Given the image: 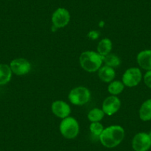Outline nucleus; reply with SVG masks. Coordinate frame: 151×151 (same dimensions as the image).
Masks as SVG:
<instances>
[{
    "mask_svg": "<svg viewBox=\"0 0 151 151\" xmlns=\"http://www.w3.org/2000/svg\"><path fill=\"white\" fill-rule=\"evenodd\" d=\"M125 132L119 125H111L104 129L99 136L100 142L107 148H113L121 144L124 138Z\"/></svg>",
    "mask_w": 151,
    "mask_h": 151,
    "instance_id": "obj_1",
    "label": "nucleus"
},
{
    "mask_svg": "<svg viewBox=\"0 0 151 151\" xmlns=\"http://www.w3.org/2000/svg\"><path fill=\"white\" fill-rule=\"evenodd\" d=\"M102 63V56H100L97 52L93 50L82 52L79 56L80 66L87 72H96L101 68Z\"/></svg>",
    "mask_w": 151,
    "mask_h": 151,
    "instance_id": "obj_2",
    "label": "nucleus"
},
{
    "mask_svg": "<svg viewBox=\"0 0 151 151\" xmlns=\"http://www.w3.org/2000/svg\"><path fill=\"white\" fill-rule=\"evenodd\" d=\"M59 130L65 139H75L79 133V124L75 118L68 116L62 120L59 125Z\"/></svg>",
    "mask_w": 151,
    "mask_h": 151,
    "instance_id": "obj_3",
    "label": "nucleus"
},
{
    "mask_svg": "<svg viewBox=\"0 0 151 151\" xmlns=\"http://www.w3.org/2000/svg\"><path fill=\"white\" fill-rule=\"evenodd\" d=\"M91 94L89 90L83 86L76 87L70 91L68 99L74 105L82 106L87 104L91 99Z\"/></svg>",
    "mask_w": 151,
    "mask_h": 151,
    "instance_id": "obj_4",
    "label": "nucleus"
},
{
    "mask_svg": "<svg viewBox=\"0 0 151 151\" xmlns=\"http://www.w3.org/2000/svg\"><path fill=\"white\" fill-rule=\"evenodd\" d=\"M143 78L142 73L140 68L133 67L130 68L125 70L122 76V81L124 86L128 88H133L136 87L142 82Z\"/></svg>",
    "mask_w": 151,
    "mask_h": 151,
    "instance_id": "obj_5",
    "label": "nucleus"
},
{
    "mask_svg": "<svg viewBox=\"0 0 151 151\" xmlns=\"http://www.w3.org/2000/svg\"><path fill=\"white\" fill-rule=\"evenodd\" d=\"M70 20V12L64 8L56 9L52 14L51 21L53 28H62L68 25Z\"/></svg>",
    "mask_w": 151,
    "mask_h": 151,
    "instance_id": "obj_6",
    "label": "nucleus"
},
{
    "mask_svg": "<svg viewBox=\"0 0 151 151\" xmlns=\"http://www.w3.org/2000/svg\"><path fill=\"white\" fill-rule=\"evenodd\" d=\"M132 147L135 151H147L151 147V138L149 134L141 132L135 135L132 140Z\"/></svg>",
    "mask_w": 151,
    "mask_h": 151,
    "instance_id": "obj_7",
    "label": "nucleus"
},
{
    "mask_svg": "<svg viewBox=\"0 0 151 151\" xmlns=\"http://www.w3.org/2000/svg\"><path fill=\"white\" fill-rule=\"evenodd\" d=\"M121 101L116 96H110L103 101L101 110L107 116H113L119 110Z\"/></svg>",
    "mask_w": 151,
    "mask_h": 151,
    "instance_id": "obj_8",
    "label": "nucleus"
},
{
    "mask_svg": "<svg viewBox=\"0 0 151 151\" xmlns=\"http://www.w3.org/2000/svg\"><path fill=\"white\" fill-rule=\"evenodd\" d=\"M10 67L13 73L17 76H24L31 70V65L28 60L24 58H17L11 62Z\"/></svg>",
    "mask_w": 151,
    "mask_h": 151,
    "instance_id": "obj_9",
    "label": "nucleus"
},
{
    "mask_svg": "<svg viewBox=\"0 0 151 151\" xmlns=\"http://www.w3.org/2000/svg\"><path fill=\"white\" fill-rule=\"evenodd\" d=\"M52 113L59 119L67 118L70 116L71 113V109L69 104L62 100L54 101L51 104Z\"/></svg>",
    "mask_w": 151,
    "mask_h": 151,
    "instance_id": "obj_10",
    "label": "nucleus"
},
{
    "mask_svg": "<svg viewBox=\"0 0 151 151\" xmlns=\"http://www.w3.org/2000/svg\"><path fill=\"white\" fill-rule=\"evenodd\" d=\"M136 61L142 69L145 70H151V49L142 50L136 57Z\"/></svg>",
    "mask_w": 151,
    "mask_h": 151,
    "instance_id": "obj_11",
    "label": "nucleus"
},
{
    "mask_svg": "<svg viewBox=\"0 0 151 151\" xmlns=\"http://www.w3.org/2000/svg\"><path fill=\"white\" fill-rule=\"evenodd\" d=\"M98 76L103 82L110 83L113 82L116 76L115 70L111 67L104 65L101 67L98 70Z\"/></svg>",
    "mask_w": 151,
    "mask_h": 151,
    "instance_id": "obj_12",
    "label": "nucleus"
},
{
    "mask_svg": "<svg viewBox=\"0 0 151 151\" xmlns=\"http://www.w3.org/2000/svg\"><path fill=\"white\" fill-rule=\"evenodd\" d=\"M139 118L143 122L151 120V99L144 101L141 105L139 111Z\"/></svg>",
    "mask_w": 151,
    "mask_h": 151,
    "instance_id": "obj_13",
    "label": "nucleus"
},
{
    "mask_svg": "<svg viewBox=\"0 0 151 151\" xmlns=\"http://www.w3.org/2000/svg\"><path fill=\"white\" fill-rule=\"evenodd\" d=\"M113 48V43L108 38L102 39L97 45V53L102 57L110 53Z\"/></svg>",
    "mask_w": 151,
    "mask_h": 151,
    "instance_id": "obj_14",
    "label": "nucleus"
},
{
    "mask_svg": "<svg viewBox=\"0 0 151 151\" xmlns=\"http://www.w3.org/2000/svg\"><path fill=\"white\" fill-rule=\"evenodd\" d=\"M13 72L10 65L0 64V85L8 84L12 78Z\"/></svg>",
    "mask_w": 151,
    "mask_h": 151,
    "instance_id": "obj_15",
    "label": "nucleus"
},
{
    "mask_svg": "<svg viewBox=\"0 0 151 151\" xmlns=\"http://www.w3.org/2000/svg\"><path fill=\"white\" fill-rule=\"evenodd\" d=\"M124 87L125 86L121 81H113V82L109 83L108 87H107V91L112 96H117L124 91Z\"/></svg>",
    "mask_w": 151,
    "mask_h": 151,
    "instance_id": "obj_16",
    "label": "nucleus"
},
{
    "mask_svg": "<svg viewBox=\"0 0 151 151\" xmlns=\"http://www.w3.org/2000/svg\"><path fill=\"white\" fill-rule=\"evenodd\" d=\"M103 62H104L105 65L114 68L119 67L121 64V59L117 55L113 53H109L107 56L102 57Z\"/></svg>",
    "mask_w": 151,
    "mask_h": 151,
    "instance_id": "obj_17",
    "label": "nucleus"
},
{
    "mask_svg": "<svg viewBox=\"0 0 151 151\" xmlns=\"http://www.w3.org/2000/svg\"><path fill=\"white\" fill-rule=\"evenodd\" d=\"M104 113L101 109L93 108L89 111L88 114V119L91 122H98L104 116Z\"/></svg>",
    "mask_w": 151,
    "mask_h": 151,
    "instance_id": "obj_18",
    "label": "nucleus"
},
{
    "mask_svg": "<svg viewBox=\"0 0 151 151\" xmlns=\"http://www.w3.org/2000/svg\"><path fill=\"white\" fill-rule=\"evenodd\" d=\"M104 127L102 124L98 122H91L90 124V131H91V134L96 137L99 138L100 135L104 130Z\"/></svg>",
    "mask_w": 151,
    "mask_h": 151,
    "instance_id": "obj_19",
    "label": "nucleus"
},
{
    "mask_svg": "<svg viewBox=\"0 0 151 151\" xmlns=\"http://www.w3.org/2000/svg\"><path fill=\"white\" fill-rule=\"evenodd\" d=\"M143 79L145 85L151 89V70H148L145 73L143 76Z\"/></svg>",
    "mask_w": 151,
    "mask_h": 151,
    "instance_id": "obj_20",
    "label": "nucleus"
},
{
    "mask_svg": "<svg viewBox=\"0 0 151 151\" xmlns=\"http://www.w3.org/2000/svg\"><path fill=\"white\" fill-rule=\"evenodd\" d=\"M89 37L92 39V40H96V39L99 37V33L96 31H91L89 33Z\"/></svg>",
    "mask_w": 151,
    "mask_h": 151,
    "instance_id": "obj_21",
    "label": "nucleus"
},
{
    "mask_svg": "<svg viewBox=\"0 0 151 151\" xmlns=\"http://www.w3.org/2000/svg\"><path fill=\"white\" fill-rule=\"evenodd\" d=\"M148 134H149L150 137V138H151V130H150V132H149V133H148Z\"/></svg>",
    "mask_w": 151,
    "mask_h": 151,
    "instance_id": "obj_22",
    "label": "nucleus"
}]
</instances>
